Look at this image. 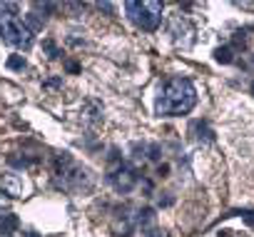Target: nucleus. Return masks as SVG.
I'll use <instances>...</instances> for the list:
<instances>
[{
  "label": "nucleus",
  "instance_id": "nucleus-1",
  "mask_svg": "<svg viewBox=\"0 0 254 237\" xmlns=\"http://www.w3.org/2000/svg\"><path fill=\"white\" fill-rule=\"evenodd\" d=\"M197 105V90L192 85V80L187 78H170L157 97V115L162 117H177V115H187L192 112V107Z\"/></svg>",
  "mask_w": 254,
  "mask_h": 237
},
{
  "label": "nucleus",
  "instance_id": "nucleus-2",
  "mask_svg": "<svg viewBox=\"0 0 254 237\" xmlns=\"http://www.w3.org/2000/svg\"><path fill=\"white\" fill-rule=\"evenodd\" d=\"M55 185L65 192H90L95 185V177L87 167L77 165L70 153H58L55 165H53Z\"/></svg>",
  "mask_w": 254,
  "mask_h": 237
},
{
  "label": "nucleus",
  "instance_id": "nucleus-3",
  "mask_svg": "<svg viewBox=\"0 0 254 237\" xmlns=\"http://www.w3.org/2000/svg\"><path fill=\"white\" fill-rule=\"evenodd\" d=\"M15 10H18L15 3H0V38L10 48L30 50L35 43V33L28 28L25 20L15 15Z\"/></svg>",
  "mask_w": 254,
  "mask_h": 237
},
{
  "label": "nucleus",
  "instance_id": "nucleus-4",
  "mask_svg": "<svg viewBox=\"0 0 254 237\" xmlns=\"http://www.w3.org/2000/svg\"><path fill=\"white\" fill-rule=\"evenodd\" d=\"M125 10H127V18H130L137 28H142V30H157V25L162 23V10H165V5L157 3V0H145V3L127 0Z\"/></svg>",
  "mask_w": 254,
  "mask_h": 237
},
{
  "label": "nucleus",
  "instance_id": "nucleus-5",
  "mask_svg": "<svg viewBox=\"0 0 254 237\" xmlns=\"http://www.w3.org/2000/svg\"><path fill=\"white\" fill-rule=\"evenodd\" d=\"M107 182L120 192V195H127L137 182H140V175L132 170V167H127V165H122V167H117V170H112V172H107Z\"/></svg>",
  "mask_w": 254,
  "mask_h": 237
},
{
  "label": "nucleus",
  "instance_id": "nucleus-6",
  "mask_svg": "<svg viewBox=\"0 0 254 237\" xmlns=\"http://www.w3.org/2000/svg\"><path fill=\"white\" fill-rule=\"evenodd\" d=\"M135 225H137V217L130 215V210H117L112 222H110V230L115 237H132L135 235Z\"/></svg>",
  "mask_w": 254,
  "mask_h": 237
},
{
  "label": "nucleus",
  "instance_id": "nucleus-7",
  "mask_svg": "<svg viewBox=\"0 0 254 237\" xmlns=\"http://www.w3.org/2000/svg\"><path fill=\"white\" fill-rule=\"evenodd\" d=\"M0 190L8 192L10 197H23L28 192V185H25V180H23L20 172L5 170V172H0Z\"/></svg>",
  "mask_w": 254,
  "mask_h": 237
},
{
  "label": "nucleus",
  "instance_id": "nucleus-8",
  "mask_svg": "<svg viewBox=\"0 0 254 237\" xmlns=\"http://www.w3.org/2000/svg\"><path fill=\"white\" fill-rule=\"evenodd\" d=\"M170 35H172V40H175L177 45H185V48H187V45L192 43L194 28H192V23H190L187 18L177 15V18L170 20Z\"/></svg>",
  "mask_w": 254,
  "mask_h": 237
},
{
  "label": "nucleus",
  "instance_id": "nucleus-9",
  "mask_svg": "<svg viewBox=\"0 0 254 237\" xmlns=\"http://www.w3.org/2000/svg\"><path fill=\"white\" fill-rule=\"evenodd\" d=\"M82 120L87 123V125H97L100 120H102V107L97 105V102H87V107L82 110Z\"/></svg>",
  "mask_w": 254,
  "mask_h": 237
},
{
  "label": "nucleus",
  "instance_id": "nucleus-10",
  "mask_svg": "<svg viewBox=\"0 0 254 237\" xmlns=\"http://www.w3.org/2000/svg\"><path fill=\"white\" fill-rule=\"evenodd\" d=\"M214 60H217V63H224V65L234 63V48H232V45L217 48V50H214Z\"/></svg>",
  "mask_w": 254,
  "mask_h": 237
},
{
  "label": "nucleus",
  "instance_id": "nucleus-11",
  "mask_svg": "<svg viewBox=\"0 0 254 237\" xmlns=\"http://www.w3.org/2000/svg\"><path fill=\"white\" fill-rule=\"evenodd\" d=\"M130 158L135 160V162H145L147 160V145H142V143H132L130 145Z\"/></svg>",
  "mask_w": 254,
  "mask_h": 237
},
{
  "label": "nucleus",
  "instance_id": "nucleus-12",
  "mask_svg": "<svg viewBox=\"0 0 254 237\" xmlns=\"http://www.w3.org/2000/svg\"><path fill=\"white\" fill-rule=\"evenodd\" d=\"M25 65H28V63H25L23 55H10V58H8V68H10V70H25Z\"/></svg>",
  "mask_w": 254,
  "mask_h": 237
},
{
  "label": "nucleus",
  "instance_id": "nucleus-13",
  "mask_svg": "<svg viewBox=\"0 0 254 237\" xmlns=\"http://www.w3.org/2000/svg\"><path fill=\"white\" fill-rule=\"evenodd\" d=\"M43 48H45V53H48V58H50V60H58V58H60V50H58V45H55L53 40H45V43H43Z\"/></svg>",
  "mask_w": 254,
  "mask_h": 237
},
{
  "label": "nucleus",
  "instance_id": "nucleus-14",
  "mask_svg": "<svg viewBox=\"0 0 254 237\" xmlns=\"http://www.w3.org/2000/svg\"><path fill=\"white\" fill-rule=\"evenodd\" d=\"M142 237H162V230L157 225H147L142 227Z\"/></svg>",
  "mask_w": 254,
  "mask_h": 237
},
{
  "label": "nucleus",
  "instance_id": "nucleus-15",
  "mask_svg": "<svg viewBox=\"0 0 254 237\" xmlns=\"http://www.w3.org/2000/svg\"><path fill=\"white\" fill-rule=\"evenodd\" d=\"M239 65H242L244 70H252V73H254V55H252V53H244L242 60H239Z\"/></svg>",
  "mask_w": 254,
  "mask_h": 237
},
{
  "label": "nucleus",
  "instance_id": "nucleus-16",
  "mask_svg": "<svg viewBox=\"0 0 254 237\" xmlns=\"http://www.w3.org/2000/svg\"><path fill=\"white\" fill-rule=\"evenodd\" d=\"M160 158H162V148H160V145H150V148H147V160H155V162H157Z\"/></svg>",
  "mask_w": 254,
  "mask_h": 237
},
{
  "label": "nucleus",
  "instance_id": "nucleus-17",
  "mask_svg": "<svg viewBox=\"0 0 254 237\" xmlns=\"http://www.w3.org/2000/svg\"><path fill=\"white\" fill-rule=\"evenodd\" d=\"M8 162H10V165H15V167H28V165H30V160H28V158H23V160H20V158H8Z\"/></svg>",
  "mask_w": 254,
  "mask_h": 237
},
{
  "label": "nucleus",
  "instance_id": "nucleus-18",
  "mask_svg": "<svg viewBox=\"0 0 254 237\" xmlns=\"http://www.w3.org/2000/svg\"><path fill=\"white\" fill-rule=\"evenodd\" d=\"M3 225H5V230H13V227L18 225V220H15L13 215H5V220H3Z\"/></svg>",
  "mask_w": 254,
  "mask_h": 237
},
{
  "label": "nucleus",
  "instance_id": "nucleus-19",
  "mask_svg": "<svg viewBox=\"0 0 254 237\" xmlns=\"http://www.w3.org/2000/svg\"><path fill=\"white\" fill-rule=\"evenodd\" d=\"M242 220H244V222L254 230V212H242Z\"/></svg>",
  "mask_w": 254,
  "mask_h": 237
},
{
  "label": "nucleus",
  "instance_id": "nucleus-20",
  "mask_svg": "<svg viewBox=\"0 0 254 237\" xmlns=\"http://www.w3.org/2000/svg\"><path fill=\"white\" fill-rule=\"evenodd\" d=\"M157 172H160V175L165 177V175L170 172V165H167V162H165V165H160V167H157Z\"/></svg>",
  "mask_w": 254,
  "mask_h": 237
},
{
  "label": "nucleus",
  "instance_id": "nucleus-21",
  "mask_svg": "<svg viewBox=\"0 0 254 237\" xmlns=\"http://www.w3.org/2000/svg\"><path fill=\"white\" fill-rule=\"evenodd\" d=\"M97 8H100V10H107V13H112V5H110V3H100Z\"/></svg>",
  "mask_w": 254,
  "mask_h": 237
},
{
  "label": "nucleus",
  "instance_id": "nucleus-22",
  "mask_svg": "<svg viewBox=\"0 0 254 237\" xmlns=\"http://www.w3.org/2000/svg\"><path fill=\"white\" fill-rule=\"evenodd\" d=\"M67 70L70 73H77V63H67Z\"/></svg>",
  "mask_w": 254,
  "mask_h": 237
},
{
  "label": "nucleus",
  "instance_id": "nucleus-23",
  "mask_svg": "<svg viewBox=\"0 0 254 237\" xmlns=\"http://www.w3.org/2000/svg\"><path fill=\"white\" fill-rule=\"evenodd\" d=\"M0 237H10V235H0Z\"/></svg>",
  "mask_w": 254,
  "mask_h": 237
},
{
  "label": "nucleus",
  "instance_id": "nucleus-24",
  "mask_svg": "<svg viewBox=\"0 0 254 237\" xmlns=\"http://www.w3.org/2000/svg\"><path fill=\"white\" fill-rule=\"evenodd\" d=\"M252 92H254V82H252Z\"/></svg>",
  "mask_w": 254,
  "mask_h": 237
}]
</instances>
